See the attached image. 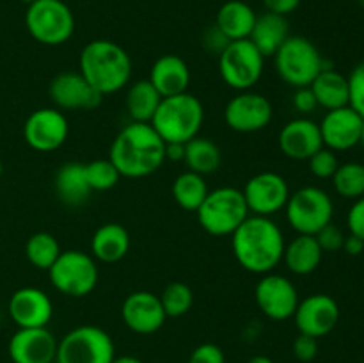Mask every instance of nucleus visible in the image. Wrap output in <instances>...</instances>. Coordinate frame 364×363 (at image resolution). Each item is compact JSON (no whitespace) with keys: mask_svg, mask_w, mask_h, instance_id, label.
I'll list each match as a JSON object with an SVG mask.
<instances>
[{"mask_svg":"<svg viewBox=\"0 0 364 363\" xmlns=\"http://www.w3.org/2000/svg\"><path fill=\"white\" fill-rule=\"evenodd\" d=\"M288 36H290V28H288L287 16L265 11L263 14L256 16L249 39L267 59V57H274V53L287 41Z\"/></svg>","mask_w":364,"mask_h":363,"instance_id":"a878e982","label":"nucleus"},{"mask_svg":"<svg viewBox=\"0 0 364 363\" xmlns=\"http://www.w3.org/2000/svg\"><path fill=\"white\" fill-rule=\"evenodd\" d=\"M55 191L60 201L68 206H78L87 201L91 187L85 178L84 164L68 162L55 174Z\"/></svg>","mask_w":364,"mask_h":363,"instance_id":"c85d7f7f","label":"nucleus"},{"mask_svg":"<svg viewBox=\"0 0 364 363\" xmlns=\"http://www.w3.org/2000/svg\"><path fill=\"white\" fill-rule=\"evenodd\" d=\"M363 363H364V362H363Z\"/></svg>","mask_w":364,"mask_h":363,"instance_id":"5fc2aeb1","label":"nucleus"},{"mask_svg":"<svg viewBox=\"0 0 364 363\" xmlns=\"http://www.w3.org/2000/svg\"><path fill=\"white\" fill-rule=\"evenodd\" d=\"M159 298L166 315L173 319L188 313L194 305V292L187 283H181V281H173L167 285Z\"/></svg>","mask_w":364,"mask_h":363,"instance_id":"f704fd0d","label":"nucleus"},{"mask_svg":"<svg viewBox=\"0 0 364 363\" xmlns=\"http://www.w3.org/2000/svg\"><path fill=\"white\" fill-rule=\"evenodd\" d=\"M68 134H70V125L63 110L50 109V107L34 110L23 125L25 142L32 149L41 153L59 149L66 142Z\"/></svg>","mask_w":364,"mask_h":363,"instance_id":"2eb2a0df","label":"nucleus"},{"mask_svg":"<svg viewBox=\"0 0 364 363\" xmlns=\"http://www.w3.org/2000/svg\"><path fill=\"white\" fill-rule=\"evenodd\" d=\"M114 356L112 337L102 327L84 324L60 338L55 363H112Z\"/></svg>","mask_w":364,"mask_h":363,"instance_id":"6e6552de","label":"nucleus"},{"mask_svg":"<svg viewBox=\"0 0 364 363\" xmlns=\"http://www.w3.org/2000/svg\"><path fill=\"white\" fill-rule=\"evenodd\" d=\"M185 157L183 142H166V160L171 162H181Z\"/></svg>","mask_w":364,"mask_h":363,"instance_id":"de8ad7c7","label":"nucleus"},{"mask_svg":"<svg viewBox=\"0 0 364 363\" xmlns=\"http://www.w3.org/2000/svg\"><path fill=\"white\" fill-rule=\"evenodd\" d=\"M196 214L203 230L213 237H231L251 216L244 192L237 187H219L210 191Z\"/></svg>","mask_w":364,"mask_h":363,"instance_id":"39448f33","label":"nucleus"},{"mask_svg":"<svg viewBox=\"0 0 364 363\" xmlns=\"http://www.w3.org/2000/svg\"><path fill=\"white\" fill-rule=\"evenodd\" d=\"M294 107L301 114H311L318 109V102H316L315 95H313L311 88H297L294 95Z\"/></svg>","mask_w":364,"mask_h":363,"instance_id":"c03bdc74","label":"nucleus"},{"mask_svg":"<svg viewBox=\"0 0 364 363\" xmlns=\"http://www.w3.org/2000/svg\"><path fill=\"white\" fill-rule=\"evenodd\" d=\"M205 121V109L198 96L191 93L162 98L151 127L164 142H188L199 135Z\"/></svg>","mask_w":364,"mask_h":363,"instance_id":"20e7f679","label":"nucleus"},{"mask_svg":"<svg viewBox=\"0 0 364 363\" xmlns=\"http://www.w3.org/2000/svg\"><path fill=\"white\" fill-rule=\"evenodd\" d=\"M18 2H21V4H27V6H28V4H32V2H34V0H18Z\"/></svg>","mask_w":364,"mask_h":363,"instance_id":"603ef678","label":"nucleus"},{"mask_svg":"<svg viewBox=\"0 0 364 363\" xmlns=\"http://www.w3.org/2000/svg\"><path fill=\"white\" fill-rule=\"evenodd\" d=\"M130 235L117 223L102 224L91 238V256L103 263H116L128 255Z\"/></svg>","mask_w":364,"mask_h":363,"instance_id":"b1692460","label":"nucleus"},{"mask_svg":"<svg viewBox=\"0 0 364 363\" xmlns=\"http://www.w3.org/2000/svg\"><path fill=\"white\" fill-rule=\"evenodd\" d=\"M279 148L288 159L309 160L323 148L318 123L308 117H295L288 121L279 132Z\"/></svg>","mask_w":364,"mask_h":363,"instance_id":"4be33fe9","label":"nucleus"},{"mask_svg":"<svg viewBox=\"0 0 364 363\" xmlns=\"http://www.w3.org/2000/svg\"><path fill=\"white\" fill-rule=\"evenodd\" d=\"M57 340L48 327H18L9 340V358L13 363H53Z\"/></svg>","mask_w":364,"mask_h":363,"instance_id":"a211bd4d","label":"nucleus"},{"mask_svg":"<svg viewBox=\"0 0 364 363\" xmlns=\"http://www.w3.org/2000/svg\"><path fill=\"white\" fill-rule=\"evenodd\" d=\"M183 162L187 164L188 171L198 174H212L223 164V153L220 148L208 137L196 135L188 142H185Z\"/></svg>","mask_w":364,"mask_h":363,"instance_id":"c756f323","label":"nucleus"},{"mask_svg":"<svg viewBox=\"0 0 364 363\" xmlns=\"http://www.w3.org/2000/svg\"><path fill=\"white\" fill-rule=\"evenodd\" d=\"M53 288L68 298H85L98 285V267L89 253L78 249L60 251L48 269Z\"/></svg>","mask_w":364,"mask_h":363,"instance_id":"1a4fd4ad","label":"nucleus"},{"mask_svg":"<svg viewBox=\"0 0 364 363\" xmlns=\"http://www.w3.org/2000/svg\"><path fill=\"white\" fill-rule=\"evenodd\" d=\"M2 171H4V166H2V160H0V177H2Z\"/></svg>","mask_w":364,"mask_h":363,"instance_id":"864d4df0","label":"nucleus"},{"mask_svg":"<svg viewBox=\"0 0 364 363\" xmlns=\"http://www.w3.org/2000/svg\"><path fill=\"white\" fill-rule=\"evenodd\" d=\"M343 249L347 255L350 256H359L363 255L364 251V241L363 238L355 237V235H348V237H345V242H343Z\"/></svg>","mask_w":364,"mask_h":363,"instance_id":"49530a36","label":"nucleus"},{"mask_svg":"<svg viewBox=\"0 0 364 363\" xmlns=\"http://www.w3.org/2000/svg\"><path fill=\"white\" fill-rule=\"evenodd\" d=\"M188 363H226V354L217 344H201L191 352Z\"/></svg>","mask_w":364,"mask_h":363,"instance_id":"a19ab883","label":"nucleus"},{"mask_svg":"<svg viewBox=\"0 0 364 363\" xmlns=\"http://www.w3.org/2000/svg\"><path fill=\"white\" fill-rule=\"evenodd\" d=\"M242 192L249 212L263 217H272L274 214L281 212L291 194L287 178L276 171H263L251 177Z\"/></svg>","mask_w":364,"mask_h":363,"instance_id":"f8f14e48","label":"nucleus"},{"mask_svg":"<svg viewBox=\"0 0 364 363\" xmlns=\"http://www.w3.org/2000/svg\"><path fill=\"white\" fill-rule=\"evenodd\" d=\"M112 363H142V359L135 358V356L124 354V356H114Z\"/></svg>","mask_w":364,"mask_h":363,"instance_id":"09e8293b","label":"nucleus"},{"mask_svg":"<svg viewBox=\"0 0 364 363\" xmlns=\"http://www.w3.org/2000/svg\"><path fill=\"white\" fill-rule=\"evenodd\" d=\"M256 305L270 320H288L299 306V292L295 285L281 274H263L255 288Z\"/></svg>","mask_w":364,"mask_h":363,"instance_id":"ddd939ff","label":"nucleus"},{"mask_svg":"<svg viewBox=\"0 0 364 363\" xmlns=\"http://www.w3.org/2000/svg\"><path fill=\"white\" fill-rule=\"evenodd\" d=\"M148 80L162 98H167V96L187 93L191 84V70L180 56L166 53L153 63Z\"/></svg>","mask_w":364,"mask_h":363,"instance_id":"5701e85b","label":"nucleus"},{"mask_svg":"<svg viewBox=\"0 0 364 363\" xmlns=\"http://www.w3.org/2000/svg\"><path fill=\"white\" fill-rule=\"evenodd\" d=\"M9 315L18 327H46L53 315V302L36 287L18 288L9 299Z\"/></svg>","mask_w":364,"mask_h":363,"instance_id":"412c9836","label":"nucleus"},{"mask_svg":"<svg viewBox=\"0 0 364 363\" xmlns=\"http://www.w3.org/2000/svg\"><path fill=\"white\" fill-rule=\"evenodd\" d=\"M284 235L270 217L249 216L231 235V249L247 273L269 274L283 262Z\"/></svg>","mask_w":364,"mask_h":363,"instance_id":"f257e3e1","label":"nucleus"},{"mask_svg":"<svg viewBox=\"0 0 364 363\" xmlns=\"http://www.w3.org/2000/svg\"><path fill=\"white\" fill-rule=\"evenodd\" d=\"M247 363H274V362L269 358V356L258 354V356H252V358H249Z\"/></svg>","mask_w":364,"mask_h":363,"instance_id":"8fccbe9b","label":"nucleus"},{"mask_svg":"<svg viewBox=\"0 0 364 363\" xmlns=\"http://www.w3.org/2000/svg\"><path fill=\"white\" fill-rule=\"evenodd\" d=\"M265 68V57L251 39H237L219 56L220 78L235 91H251L259 82Z\"/></svg>","mask_w":364,"mask_h":363,"instance_id":"9b49d317","label":"nucleus"},{"mask_svg":"<svg viewBox=\"0 0 364 363\" xmlns=\"http://www.w3.org/2000/svg\"><path fill=\"white\" fill-rule=\"evenodd\" d=\"M347 224L352 235L364 241V196L355 199L354 205L350 206L347 216Z\"/></svg>","mask_w":364,"mask_h":363,"instance_id":"37998d69","label":"nucleus"},{"mask_svg":"<svg viewBox=\"0 0 364 363\" xmlns=\"http://www.w3.org/2000/svg\"><path fill=\"white\" fill-rule=\"evenodd\" d=\"M309 88L318 102V107L334 110L348 105V78L334 68H323Z\"/></svg>","mask_w":364,"mask_h":363,"instance_id":"cd10ccee","label":"nucleus"},{"mask_svg":"<svg viewBox=\"0 0 364 363\" xmlns=\"http://www.w3.org/2000/svg\"><path fill=\"white\" fill-rule=\"evenodd\" d=\"M274 109L269 98L255 91H240L228 102L224 121L240 134H252L267 128L272 121Z\"/></svg>","mask_w":364,"mask_h":363,"instance_id":"4468645a","label":"nucleus"},{"mask_svg":"<svg viewBox=\"0 0 364 363\" xmlns=\"http://www.w3.org/2000/svg\"><path fill=\"white\" fill-rule=\"evenodd\" d=\"M299 333L322 338L329 335L340 322V306L336 299L327 294H311L299 301L294 313Z\"/></svg>","mask_w":364,"mask_h":363,"instance_id":"dca6fc26","label":"nucleus"},{"mask_svg":"<svg viewBox=\"0 0 364 363\" xmlns=\"http://www.w3.org/2000/svg\"><path fill=\"white\" fill-rule=\"evenodd\" d=\"M294 356L302 363H309L318 354V338L309 337V335L299 333V337L294 342Z\"/></svg>","mask_w":364,"mask_h":363,"instance_id":"ea45409f","label":"nucleus"},{"mask_svg":"<svg viewBox=\"0 0 364 363\" xmlns=\"http://www.w3.org/2000/svg\"><path fill=\"white\" fill-rule=\"evenodd\" d=\"M48 95L53 105L63 110H92L103 98L82 77L80 71H64L53 77L48 85Z\"/></svg>","mask_w":364,"mask_h":363,"instance_id":"f3484780","label":"nucleus"},{"mask_svg":"<svg viewBox=\"0 0 364 363\" xmlns=\"http://www.w3.org/2000/svg\"><path fill=\"white\" fill-rule=\"evenodd\" d=\"M284 214L297 235H316L323 226L333 223L334 205L323 189L308 185L290 194Z\"/></svg>","mask_w":364,"mask_h":363,"instance_id":"9d476101","label":"nucleus"},{"mask_svg":"<svg viewBox=\"0 0 364 363\" xmlns=\"http://www.w3.org/2000/svg\"><path fill=\"white\" fill-rule=\"evenodd\" d=\"M258 14L244 0H228L219 7L215 16V27L230 41L249 39Z\"/></svg>","mask_w":364,"mask_h":363,"instance_id":"393cba45","label":"nucleus"},{"mask_svg":"<svg viewBox=\"0 0 364 363\" xmlns=\"http://www.w3.org/2000/svg\"><path fill=\"white\" fill-rule=\"evenodd\" d=\"M263 6L269 13L288 16L301 6V0H263Z\"/></svg>","mask_w":364,"mask_h":363,"instance_id":"a18cd8bd","label":"nucleus"},{"mask_svg":"<svg viewBox=\"0 0 364 363\" xmlns=\"http://www.w3.org/2000/svg\"><path fill=\"white\" fill-rule=\"evenodd\" d=\"M160 102H162V96L148 78L134 82L127 91V110L132 121L151 123Z\"/></svg>","mask_w":364,"mask_h":363,"instance_id":"7c9ffc66","label":"nucleus"},{"mask_svg":"<svg viewBox=\"0 0 364 363\" xmlns=\"http://www.w3.org/2000/svg\"><path fill=\"white\" fill-rule=\"evenodd\" d=\"M109 160L121 177H149L166 162V142L149 123L132 121L121 128L110 144Z\"/></svg>","mask_w":364,"mask_h":363,"instance_id":"f03ea898","label":"nucleus"},{"mask_svg":"<svg viewBox=\"0 0 364 363\" xmlns=\"http://www.w3.org/2000/svg\"><path fill=\"white\" fill-rule=\"evenodd\" d=\"M208 184H206L205 177L192 171H185V173L178 174L176 180L173 184V198L183 210L188 212H196L205 201L206 194H208Z\"/></svg>","mask_w":364,"mask_h":363,"instance_id":"2f4dec72","label":"nucleus"},{"mask_svg":"<svg viewBox=\"0 0 364 363\" xmlns=\"http://www.w3.org/2000/svg\"><path fill=\"white\" fill-rule=\"evenodd\" d=\"M364 117L359 116L350 105L327 110L322 123H318L323 146L333 152H347L361 141Z\"/></svg>","mask_w":364,"mask_h":363,"instance_id":"aec40b11","label":"nucleus"},{"mask_svg":"<svg viewBox=\"0 0 364 363\" xmlns=\"http://www.w3.org/2000/svg\"><path fill=\"white\" fill-rule=\"evenodd\" d=\"M25 27L41 45H64L75 32L73 11L64 0H34L25 11Z\"/></svg>","mask_w":364,"mask_h":363,"instance_id":"0eeeda50","label":"nucleus"},{"mask_svg":"<svg viewBox=\"0 0 364 363\" xmlns=\"http://www.w3.org/2000/svg\"><path fill=\"white\" fill-rule=\"evenodd\" d=\"M333 180L334 189L341 198L359 199L364 196V164L361 162H345L340 164L334 173Z\"/></svg>","mask_w":364,"mask_h":363,"instance_id":"72a5a7b5","label":"nucleus"},{"mask_svg":"<svg viewBox=\"0 0 364 363\" xmlns=\"http://www.w3.org/2000/svg\"><path fill=\"white\" fill-rule=\"evenodd\" d=\"M308 162H309V171H311L316 178H320V180L333 178L334 173H336L338 166H340V160H338L336 152L326 148V146H323L322 149H318V152L308 160Z\"/></svg>","mask_w":364,"mask_h":363,"instance_id":"e433bc0d","label":"nucleus"},{"mask_svg":"<svg viewBox=\"0 0 364 363\" xmlns=\"http://www.w3.org/2000/svg\"><path fill=\"white\" fill-rule=\"evenodd\" d=\"M80 75L102 96L121 91L130 82L132 59L110 39H95L80 53Z\"/></svg>","mask_w":364,"mask_h":363,"instance_id":"7ed1b4c3","label":"nucleus"},{"mask_svg":"<svg viewBox=\"0 0 364 363\" xmlns=\"http://www.w3.org/2000/svg\"><path fill=\"white\" fill-rule=\"evenodd\" d=\"M277 75L291 88H308L316 75L326 68L322 53L304 36H288L274 53Z\"/></svg>","mask_w":364,"mask_h":363,"instance_id":"423d86ee","label":"nucleus"},{"mask_svg":"<svg viewBox=\"0 0 364 363\" xmlns=\"http://www.w3.org/2000/svg\"><path fill=\"white\" fill-rule=\"evenodd\" d=\"M316 242L320 244L323 253H334L343 249V242H345V233L336 226V224L329 223L327 226H323L318 233L315 235Z\"/></svg>","mask_w":364,"mask_h":363,"instance_id":"58836bf2","label":"nucleus"},{"mask_svg":"<svg viewBox=\"0 0 364 363\" xmlns=\"http://www.w3.org/2000/svg\"><path fill=\"white\" fill-rule=\"evenodd\" d=\"M121 317L128 330L137 335L156 333L167 319L159 295L148 290H137L127 295L121 306Z\"/></svg>","mask_w":364,"mask_h":363,"instance_id":"6ab92c4d","label":"nucleus"},{"mask_svg":"<svg viewBox=\"0 0 364 363\" xmlns=\"http://www.w3.org/2000/svg\"><path fill=\"white\" fill-rule=\"evenodd\" d=\"M228 45H230V39H228L226 36H224L223 32L215 27V25H212V27L206 28L205 34H203V46H205V50L206 52L215 53L217 57L223 53V50L226 48Z\"/></svg>","mask_w":364,"mask_h":363,"instance_id":"79ce46f5","label":"nucleus"},{"mask_svg":"<svg viewBox=\"0 0 364 363\" xmlns=\"http://www.w3.org/2000/svg\"><path fill=\"white\" fill-rule=\"evenodd\" d=\"M60 255V246L57 238L48 231H38L31 235L25 244V256L36 269L48 270Z\"/></svg>","mask_w":364,"mask_h":363,"instance_id":"473e14b6","label":"nucleus"},{"mask_svg":"<svg viewBox=\"0 0 364 363\" xmlns=\"http://www.w3.org/2000/svg\"><path fill=\"white\" fill-rule=\"evenodd\" d=\"M359 144H363V148H364V123H363V130H361V141H359Z\"/></svg>","mask_w":364,"mask_h":363,"instance_id":"3c124183","label":"nucleus"},{"mask_svg":"<svg viewBox=\"0 0 364 363\" xmlns=\"http://www.w3.org/2000/svg\"><path fill=\"white\" fill-rule=\"evenodd\" d=\"M322 256L323 251L315 235H297L294 241L284 246L283 262L290 273L297 276H308L318 269Z\"/></svg>","mask_w":364,"mask_h":363,"instance_id":"bb28decb","label":"nucleus"},{"mask_svg":"<svg viewBox=\"0 0 364 363\" xmlns=\"http://www.w3.org/2000/svg\"><path fill=\"white\" fill-rule=\"evenodd\" d=\"M348 105L364 117V60L348 75Z\"/></svg>","mask_w":364,"mask_h":363,"instance_id":"4c0bfd02","label":"nucleus"},{"mask_svg":"<svg viewBox=\"0 0 364 363\" xmlns=\"http://www.w3.org/2000/svg\"><path fill=\"white\" fill-rule=\"evenodd\" d=\"M84 169L89 187H91V191L96 192L110 191L112 187H116L121 178L119 171L116 169V166L109 159H100L84 164Z\"/></svg>","mask_w":364,"mask_h":363,"instance_id":"c9c22d12","label":"nucleus"}]
</instances>
